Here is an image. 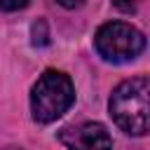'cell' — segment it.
Masks as SVG:
<instances>
[{
	"label": "cell",
	"instance_id": "obj_2",
	"mask_svg": "<svg viewBox=\"0 0 150 150\" xmlns=\"http://www.w3.org/2000/svg\"><path fill=\"white\" fill-rule=\"evenodd\" d=\"M75 103L73 80L61 70H45L30 89V115L38 124L59 120Z\"/></svg>",
	"mask_w": 150,
	"mask_h": 150
},
{
	"label": "cell",
	"instance_id": "obj_3",
	"mask_svg": "<svg viewBox=\"0 0 150 150\" xmlns=\"http://www.w3.org/2000/svg\"><path fill=\"white\" fill-rule=\"evenodd\" d=\"M94 47L98 56L108 63H127L134 61L145 49V35L124 21H108L94 35Z\"/></svg>",
	"mask_w": 150,
	"mask_h": 150
},
{
	"label": "cell",
	"instance_id": "obj_1",
	"mask_svg": "<svg viewBox=\"0 0 150 150\" xmlns=\"http://www.w3.org/2000/svg\"><path fill=\"white\" fill-rule=\"evenodd\" d=\"M150 82L145 75L120 82L108 101V112L115 124L129 136H145L150 127Z\"/></svg>",
	"mask_w": 150,
	"mask_h": 150
},
{
	"label": "cell",
	"instance_id": "obj_6",
	"mask_svg": "<svg viewBox=\"0 0 150 150\" xmlns=\"http://www.w3.org/2000/svg\"><path fill=\"white\" fill-rule=\"evenodd\" d=\"M112 5L120 9V12H131L136 7V0H112Z\"/></svg>",
	"mask_w": 150,
	"mask_h": 150
},
{
	"label": "cell",
	"instance_id": "obj_7",
	"mask_svg": "<svg viewBox=\"0 0 150 150\" xmlns=\"http://www.w3.org/2000/svg\"><path fill=\"white\" fill-rule=\"evenodd\" d=\"M61 7H66V9H75V7H82L84 5V0H56Z\"/></svg>",
	"mask_w": 150,
	"mask_h": 150
},
{
	"label": "cell",
	"instance_id": "obj_4",
	"mask_svg": "<svg viewBox=\"0 0 150 150\" xmlns=\"http://www.w3.org/2000/svg\"><path fill=\"white\" fill-rule=\"evenodd\" d=\"M59 141L68 150H112V138L101 122L63 127L59 131Z\"/></svg>",
	"mask_w": 150,
	"mask_h": 150
},
{
	"label": "cell",
	"instance_id": "obj_5",
	"mask_svg": "<svg viewBox=\"0 0 150 150\" xmlns=\"http://www.w3.org/2000/svg\"><path fill=\"white\" fill-rule=\"evenodd\" d=\"M30 0H0V9L2 12H19L28 5Z\"/></svg>",
	"mask_w": 150,
	"mask_h": 150
}]
</instances>
